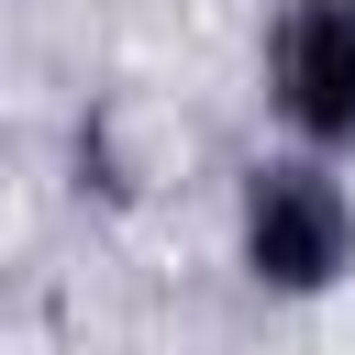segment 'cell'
Wrapping results in <instances>:
<instances>
[{"label": "cell", "instance_id": "cell-1", "mask_svg": "<svg viewBox=\"0 0 355 355\" xmlns=\"http://www.w3.org/2000/svg\"><path fill=\"white\" fill-rule=\"evenodd\" d=\"M233 266L255 300H333L355 277V166L266 144L233 178Z\"/></svg>", "mask_w": 355, "mask_h": 355}, {"label": "cell", "instance_id": "cell-2", "mask_svg": "<svg viewBox=\"0 0 355 355\" xmlns=\"http://www.w3.org/2000/svg\"><path fill=\"white\" fill-rule=\"evenodd\" d=\"M255 89L277 144L355 166V0H277L255 33Z\"/></svg>", "mask_w": 355, "mask_h": 355}]
</instances>
